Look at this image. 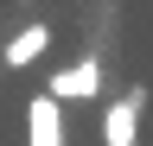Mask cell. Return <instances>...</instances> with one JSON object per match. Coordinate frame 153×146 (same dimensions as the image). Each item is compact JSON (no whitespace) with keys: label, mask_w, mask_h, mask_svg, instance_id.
I'll return each mask as SVG.
<instances>
[{"label":"cell","mask_w":153,"mask_h":146,"mask_svg":"<svg viewBox=\"0 0 153 146\" xmlns=\"http://www.w3.org/2000/svg\"><path fill=\"white\" fill-rule=\"evenodd\" d=\"M96 89H102V64H96V57H76V64H64V70L45 83V95H51V102H89Z\"/></svg>","instance_id":"obj_1"},{"label":"cell","mask_w":153,"mask_h":146,"mask_svg":"<svg viewBox=\"0 0 153 146\" xmlns=\"http://www.w3.org/2000/svg\"><path fill=\"white\" fill-rule=\"evenodd\" d=\"M140 89H128V95H115L108 102V114H102V146H134L140 140Z\"/></svg>","instance_id":"obj_2"},{"label":"cell","mask_w":153,"mask_h":146,"mask_svg":"<svg viewBox=\"0 0 153 146\" xmlns=\"http://www.w3.org/2000/svg\"><path fill=\"white\" fill-rule=\"evenodd\" d=\"M64 102H51V95H38L26 108V146H64V114H57Z\"/></svg>","instance_id":"obj_3"},{"label":"cell","mask_w":153,"mask_h":146,"mask_svg":"<svg viewBox=\"0 0 153 146\" xmlns=\"http://www.w3.org/2000/svg\"><path fill=\"white\" fill-rule=\"evenodd\" d=\"M45 45H51V26H19L13 45L0 51V64H7V70H32L38 57H45Z\"/></svg>","instance_id":"obj_4"},{"label":"cell","mask_w":153,"mask_h":146,"mask_svg":"<svg viewBox=\"0 0 153 146\" xmlns=\"http://www.w3.org/2000/svg\"><path fill=\"white\" fill-rule=\"evenodd\" d=\"M0 70H7V64H0Z\"/></svg>","instance_id":"obj_5"}]
</instances>
